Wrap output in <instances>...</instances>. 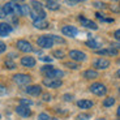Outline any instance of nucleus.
I'll use <instances>...</instances> for the list:
<instances>
[{
	"mask_svg": "<svg viewBox=\"0 0 120 120\" xmlns=\"http://www.w3.org/2000/svg\"><path fill=\"white\" fill-rule=\"evenodd\" d=\"M41 72L46 76L47 78H61L64 76V72L60 69L54 68L52 65H43Z\"/></svg>",
	"mask_w": 120,
	"mask_h": 120,
	"instance_id": "f257e3e1",
	"label": "nucleus"
},
{
	"mask_svg": "<svg viewBox=\"0 0 120 120\" xmlns=\"http://www.w3.org/2000/svg\"><path fill=\"white\" fill-rule=\"evenodd\" d=\"M3 9L5 11L7 16H21V9H20V5L16 4L15 1H11V3L4 4Z\"/></svg>",
	"mask_w": 120,
	"mask_h": 120,
	"instance_id": "f03ea898",
	"label": "nucleus"
},
{
	"mask_svg": "<svg viewBox=\"0 0 120 120\" xmlns=\"http://www.w3.org/2000/svg\"><path fill=\"white\" fill-rule=\"evenodd\" d=\"M90 91L93 94H95V95L101 97V95H105V94L107 93V87L103 84H101V82H94V84L90 86Z\"/></svg>",
	"mask_w": 120,
	"mask_h": 120,
	"instance_id": "7ed1b4c3",
	"label": "nucleus"
},
{
	"mask_svg": "<svg viewBox=\"0 0 120 120\" xmlns=\"http://www.w3.org/2000/svg\"><path fill=\"white\" fill-rule=\"evenodd\" d=\"M37 43H38L39 47L42 48H51L54 46V41L50 35H42L37 39Z\"/></svg>",
	"mask_w": 120,
	"mask_h": 120,
	"instance_id": "20e7f679",
	"label": "nucleus"
},
{
	"mask_svg": "<svg viewBox=\"0 0 120 120\" xmlns=\"http://www.w3.org/2000/svg\"><path fill=\"white\" fill-rule=\"evenodd\" d=\"M13 81L18 85H27L31 81V77L29 75H24V73H18V75L13 76Z\"/></svg>",
	"mask_w": 120,
	"mask_h": 120,
	"instance_id": "39448f33",
	"label": "nucleus"
},
{
	"mask_svg": "<svg viewBox=\"0 0 120 120\" xmlns=\"http://www.w3.org/2000/svg\"><path fill=\"white\" fill-rule=\"evenodd\" d=\"M17 48L22 52H31L33 51L31 43L27 42V41H25V39H20V41H18L17 42Z\"/></svg>",
	"mask_w": 120,
	"mask_h": 120,
	"instance_id": "423d86ee",
	"label": "nucleus"
},
{
	"mask_svg": "<svg viewBox=\"0 0 120 120\" xmlns=\"http://www.w3.org/2000/svg\"><path fill=\"white\" fill-rule=\"evenodd\" d=\"M69 57L73 61H84V60H86V54H84L82 51H78V50H72L69 52Z\"/></svg>",
	"mask_w": 120,
	"mask_h": 120,
	"instance_id": "0eeeda50",
	"label": "nucleus"
},
{
	"mask_svg": "<svg viewBox=\"0 0 120 120\" xmlns=\"http://www.w3.org/2000/svg\"><path fill=\"white\" fill-rule=\"evenodd\" d=\"M61 33H63L65 37H71V38H75V37L78 34V30H77V27H75V26L67 25V26H63V29H61Z\"/></svg>",
	"mask_w": 120,
	"mask_h": 120,
	"instance_id": "6e6552de",
	"label": "nucleus"
},
{
	"mask_svg": "<svg viewBox=\"0 0 120 120\" xmlns=\"http://www.w3.org/2000/svg\"><path fill=\"white\" fill-rule=\"evenodd\" d=\"M61 80L60 78H47L46 77L43 80V85H46L47 87H59L61 86Z\"/></svg>",
	"mask_w": 120,
	"mask_h": 120,
	"instance_id": "1a4fd4ad",
	"label": "nucleus"
},
{
	"mask_svg": "<svg viewBox=\"0 0 120 120\" xmlns=\"http://www.w3.org/2000/svg\"><path fill=\"white\" fill-rule=\"evenodd\" d=\"M78 18H80V22L82 24V26L87 27V29H91V30H97V29H98V25H97L94 21L89 20V18H85L84 16H80Z\"/></svg>",
	"mask_w": 120,
	"mask_h": 120,
	"instance_id": "9d476101",
	"label": "nucleus"
},
{
	"mask_svg": "<svg viewBox=\"0 0 120 120\" xmlns=\"http://www.w3.org/2000/svg\"><path fill=\"white\" fill-rule=\"evenodd\" d=\"M93 67L97 69H107L110 67V61L107 59H103V57H99L93 63Z\"/></svg>",
	"mask_w": 120,
	"mask_h": 120,
	"instance_id": "9b49d317",
	"label": "nucleus"
},
{
	"mask_svg": "<svg viewBox=\"0 0 120 120\" xmlns=\"http://www.w3.org/2000/svg\"><path fill=\"white\" fill-rule=\"evenodd\" d=\"M98 55H106V56H116L117 50L114 47H108V48H102V50H97Z\"/></svg>",
	"mask_w": 120,
	"mask_h": 120,
	"instance_id": "f8f14e48",
	"label": "nucleus"
},
{
	"mask_svg": "<svg viewBox=\"0 0 120 120\" xmlns=\"http://www.w3.org/2000/svg\"><path fill=\"white\" fill-rule=\"evenodd\" d=\"M25 91H26L29 95L37 97V95H39V94H41L42 89H41V86H39V85H33V86H27L26 89H25Z\"/></svg>",
	"mask_w": 120,
	"mask_h": 120,
	"instance_id": "ddd939ff",
	"label": "nucleus"
},
{
	"mask_svg": "<svg viewBox=\"0 0 120 120\" xmlns=\"http://www.w3.org/2000/svg\"><path fill=\"white\" fill-rule=\"evenodd\" d=\"M16 112H17L20 116H22V117H29L30 115H31V111L29 110V107H26V106H21V105L16 108Z\"/></svg>",
	"mask_w": 120,
	"mask_h": 120,
	"instance_id": "4468645a",
	"label": "nucleus"
},
{
	"mask_svg": "<svg viewBox=\"0 0 120 120\" xmlns=\"http://www.w3.org/2000/svg\"><path fill=\"white\" fill-rule=\"evenodd\" d=\"M11 31H12V26L9 24L5 22L0 24V37H7L8 34H11Z\"/></svg>",
	"mask_w": 120,
	"mask_h": 120,
	"instance_id": "2eb2a0df",
	"label": "nucleus"
},
{
	"mask_svg": "<svg viewBox=\"0 0 120 120\" xmlns=\"http://www.w3.org/2000/svg\"><path fill=\"white\" fill-rule=\"evenodd\" d=\"M21 64L24 67H29V68H31V67L35 65V59L31 56H24L21 59Z\"/></svg>",
	"mask_w": 120,
	"mask_h": 120,
	"instance_id": "dca6fc26",
	"label": "nucleus"
},
{
	"mask_svg": "<svg viewBox=\"0 0 120 120\" xmlns=\"http://www.w3.org/2000/svg\"><path fill=\"white\" fill-rule=\"evenodd\" d=\"M77 106L82 110H87V108L93 107V102L89 99H80V101H77Z\"/></svg>",
	"mask_w": 120,
	"mask_h": 120,
	"instance_id": "f3484780",
	"label": "nucleus"
},
{
	"mask_svg": "<svg viewBox=\"0 0 120 120\" xmlns=\"http://www.w3.org/2000/svg\"><path fill=\"white\" fill-rule=\"evenodd\" d=\"M33 26L37 27V29H47L48 27V22L45 20H37V21H33Z\"/></svg>",
	"mask_w": 120,
	"mask_h": 120,
	"instance_id": "a211bd4d",
	"label": "nucleus"
},
{
	"mask_svg": "<svg viewBox=\"0 0 120 120\" xmlns=\"http://www.w3.org/2000/svg\"><path fill=\"white\" fill-rule=\"evenodd\" d=\"M84 77L87 78V80H93V78L98 77V72H95L94 69H87L84 72Z\"/></svg>",
	"mask_w": 120,
	"mask_h": 120,
	"instance_id": "6ab92c4d",
	"label": "nucleus"
},
{
	"mask_svg": "<svg viewBox=\"0 0 120 120\" xmlns=\"http://www.w3.org/2000/svg\"><path fill=\"white\" fill-rule=\"evenodd\" d=\"M30 5H31L33 11H35V12H45V11H43V5L39 3V1H37V0H31Z\"/></svg>",
	"mask_w": 120,
	"mask_h": 120,
	"instance_id": "aec40b11",
	"label": "nucleus"
},
{
	"mask_svg": "<svg viewBox=\"0 0 120 120\" xmlns=\"http://www.w3.org/2000/svg\"><path fill=\"white\" fill-rule=\"evenodd\" d=\"M46 7H47L48 9H51V11H57V9L60 8L59 3H57V1H54V0H48L47 3H46Z\"/></svg>",
	"mask_w": 120,
	"mask_h": 120,
	"instance_id": "412c9836",
	"label": "nucleus"
},
{
	"mask_svg": "<svg viewBox=\"0 0 120 120\" xmlns=\"http://www.w3.org/2000/svg\"><path fill=\"white\" fill-rule=\"evenodd\" d=\"M86 46L90 48H93V50H97L99 47V43L97 41H94V39H89V41H86Z\"/></svg>",
	"mask_w": 120,
	"mask_h": 120,
	"instance_id": "4be33fe9",
	"label": "nucleus"
},
{
	"mask_svg": "<svg viewBox=\"0 0 120 120\" xmlns=\"http://www.w3.org/2000/svg\"><path fill=\"white\" fill-rule=\"evenodd\" d=\"M20 9H21V16H29L30 15V8H29V5H26V4L20 5Z\"/></svg>",
	"mask_w": 120,
	"mask_h": 120,
	"instance_id": "5701e85b",
	"label": "nucleus"
},
{
	"mask_svg": "<svg viewBox=\"0 0 120 120\" xmlns=\"http://www.w3.org/2000/svg\"><path fill=\"white\" fill-rule=\"evenodd\" d=\"M4 67H5L7 69H15L16 68V63L12 61V60H7L5 63H4Z\"/></svg>",
	"mask_w": 120,
	"mask_h": 120,
	"instance_id": "b1692460",
	"label": "nucleus"
},
{
	"mask_svg": "<svg viewBox=\"0 0 120 120\" xmlns=\"http://www.w3.org/2000/svg\"><path fill=\"white\" fill-rule=\"evenodd\" d=\"M114 103H115V99L110 97V98L105 99V102H103V106H105V107H111V106L114 105Z\"/></svg>",
	"mask_w": 120,
	"mask_h": 120,
	"instance_id": "393cba45",
	"label": "nucleus"
},
{
	"mask_svg": "<svg viewBox=\"0 0 120 120\" xmlns=\"http://www.w3.org/2000/svg\"><path fill=\"white\" fill-rule=\"evenodd\" d=\"M52 55H54V56L56 57V59H63L65 54H64V51H61V50H56V51L52 52Z\"/></svg>",
	"mask_w": 120,
	"mask_h": 120,
	"instance_id": "a878e982",
	"label": "nucleus"
},
{
	"mask_svg": "<svg viewBox=\"0 0 120 120\" xmlns=\"http://www.w3.org/2000/svg\"><path fill=\"white\" fill-rule=\"evenodd\" d=\"M64 65L68 67V68H71V69H78V68H80V65H78L77 63H72V61H67Z\"/></svg>",
	"mask_w": 120,
	"mask_h": 120,
	"instance_id": "bb28decb",
	"label": "nucleus"
},
{
	"mask_svg": "<svg viewBox=\"0 0 120 120\" xmlns=\"http://www.w3.org/2000/svg\"><path fill=\"white\" fill-rule=\"evenodd\" d=\"M90 119V114H80L76 116V120H87Z\"/></svg>",
	"mask_w": 120,
	"mask_h": 120,
	"instance_id": "cd10ccee",
	"label": "nucleus"
},
{
	"mask_svg": "<svg viewBox=\"0 0 120 120\" xmlns=\"http://www.w3.org/2000/svg\"><path fill=\"white\" fill-rule=\"evenodd\" d=\"M20 103H21V106H26V107H29V106L33 105V101H29V99H21Z\"/></svg>",
	"mask_w": 120,
	"mask_h": 120,
	"instance_id": "c85d7f7f",
	"label": "nucleus"
},
{
	"mask_svg": "<svg viewBox=\"0 0 120 120\" xmlns=\"http://www.w3.org/2000/svg\"><path fill=\"white\" fill-rule=\"evenodd\" d=\"M52 38V41H54V43L56 42V43H64V39L63 38H60V37H57V35H50Z\"/></svg>",
	"mask_w": 120,
	"mask_h": 120,
	"instance_id": "c756f323",
	"label": "nucleus"
},
{
	"mask_svg": "<svg viewBox=\"0 0 120 120\" xmlns=\"http://www.w3.org/2000/svg\"><path fill=\"white\" fill-rule=\"evenodd\" d=\"M94 7L98 8V9H105L106 8V4L102 3V1H95V3H94Z\"/></svg>",
	"mask_w": 120,
	"mask_h": 120,
	"instance_id": "7c9ffc66",
	"label": "nucleus"
},
{
	"mask_svg": "<svg viewBox=\"0 0 120 120\" xmlns=\"http://www.w3.org/2000/svg\"><path fill=\"white\" fill-rule=\"evenodd\" d=\"M38 120H51V117L48 116L47 114H41L38 116Z\"/></svg>",
	"mask_w": 120,
	"mask_h": 120,
	"instance_id": "2f4dec72",
	"label": "nucleus"
},
{
	"mask_svg": "<svg viewBox=\"0 0 120 120\" xmlns=\"http://www.w3.org/2000/svg\"><path fill=\"white\" fill-rule=\"evenodd\" d=\"M5 50H7V45L4 42H1V41H0V54H3Z\"/></svg>",
	"mask_w": 120,
	"mask_h": 120,
	"instance_id": "473e14b6",
	"label": "nucleus"
},
{
	"mask_svg": "<svg viewBox=\"0 0 120 120\" xmlns=\"http://www.w3.org/2000/svg\"><path fill=\"white\" fill-rule=\"evenodd\" d=\"M41 60H42V61H46V63H51V61H52V57H50V56H43V57H41Z\"/></svg>",
	"mask_w": 120,
	"mask_h": 120,
	"instance_id": "72a5a7b5",
	"label": "nucleus"
},
{
	"mask_svg": "<svg viewBox=\"0 0 120 120\" xmlns=\"http://www.w3.org/2000/svg\"><path fill=\"white\" fill-rule=\"evenodd\" d=\"M42 99H43V101H46V102H48V101L51 99V95L46 93V94H43V95H42Z\"/></svg>",
	"mask_w": 120,
	"mask_h": 120,
	"instance_id": "f704fd0d",
	"label": "nucleus"
},
{
	"mask_svg": "<svg viewBox=\"0 0 120 120\" xmlns=\"http://www.w3.org/2000/svg\"><path fill=\"white\" fill-rule=\"evenodd\" d=\"M5 17H7V13L3 9V7H1V8H0V18H5Z\"/></svg>",
	"mask_w": 120,
	"mask_h": 120,
	"instance_id": "c9c22d12",
	"label": "nucleus"
},
{
	"mask_svg": "<svg viewBox=\"0 0 120 120\" xmlns=\"http://www.w3.org/2000/svg\"><path fill=\"white\" fill-rule=\"evenodd\" d=\"M63 98H64V101H67V102H69V101H72V99H73V97L71 95V94H65V95H64Z\"/></svg>",
	"mask_w": 120,
	"mask_h": 120,
	"instance_id": "e433bc0d",
	"label": "nucleus"
},
{
	"mask_svg": "<svg viewBox=\"0 0 120 120\" xmlns=\"http://www.w3.org/2000/svg\"><path fill=\"white\" fill-rule=\"evenodd\" d=\"M114 37L116 38V41H119V42H120V29L116 30V31L114 33Z\"/></svg>",
	"mask_w": 120,
	"mask_h": 120,
	"instance_id": "4c0bfd02",
	"label": "nucleus"
},
{
	"mask_svg": "<svg viewBox=\"0 0 120 120\" xmlns=\"http://www.w3.org/2000/svg\"><path fill=\"white\" fill-rule=\"evenodd\" d=\"M69 4H72V5H75V4H77V3H80V1H85V0H67Z\"/></svg>",
	"mask_w": 120,
	"mask_h": 120,
	"instance_id": "58836bf2",
	"label": "nucleus"
},
{
	"mask_svg": "<svg viewBox=\"0 0 120 120\" xmlns=\"http://www.w3.org/2000/svg\"><path fill=\"white\" fill-rule=\"evenodd\" d=\"M110 8H111L112 12H119L120 11V7H110Z\"/></svg>",
	"mask_w": 120,
	"mask_h": 120,
	"instance_id": "ea45409f",
	"label": "nucleus"
},
{
	"mask_svg": "<svg viewBox=\"0 0 120 120\" xmlns=\"http://www.w3.org/2000/svg\"><path fill=\"white\" fill-rule=\"evenodd\" d=\"M4 93H5V87L3 85H0V94H4Z\"/></svg>",
	"mask_w": 120,
	"mask_h": 120,
	"instance_id": "a19ab883",
	"label": "nucleus"
},
{
	"mask_svg": "<svg viewBox=\"0 0 120 120\" xmlns=\"http://www.w3.org/2000/svg\"><path fill=\"white\" fill-rule=\"evenodd\" d=\"M112 47L117 50V48H120V43H112Z\"/></svg>",
	"mask_w": 120,
	"mask_h": 120,
	"instance_id": "79ce46f5",
	"label": "nucleus"
},
{
	"mask_svg": "<svg viewBox=\"0 0 120 120\" xmlns=\"http://www.w3.org/2000/svg\"><path fill=\"white\" fill-rule=\"evenodd\" d=\"M117 116H120V106H119V108H117Z\"/></svg>",
	"mask_w": 120,
	"mask_h": 120,
	"instance_id": "37998d69",
	"label": "nucleus"
},
{
	"mask_svg": "<svg viewBox=\"0 0 120 120\" xmlns=\"http://www.w3.org/2000/svg\"><path fill=\"white\" fill-rule=\"evenodd\" d=\"M12 1H15V3H16V1H25V0H12Z\"/></svg>",
	"mask_w": 120,
	"mask_h": 120,
	"instance_id": "c03bdc74",
	"label": "nucleus"
},
{
	"mask_svg": "<svg viewBox=\"0 0 120 120\" xmlns=\"http://www.w3.org/2000/svg\"><path fill=\"white\" fill-rule=\"evenodd\" d=\"M117 76H119V77H120V69H119V71H117Z\"/></svg>",
	"mask_w": 120,
	"mask_h": 120,
	"instance_id": "a18cd8bd",
	"label": "nucleus"
},
{
	"mask_svg": "<svg viewBox=\"0 0 120 120\" xmlns=\"http://www.w3.org/2000/svg\"><path fill=\"white\" fill-rule=\"evenodd\" d=\"M97 120H105V119H102V117H101V119H97Z\"/></svg>",
	"mask_w": 120,
	"mask_h": 120,
	"instance_id": "49530a36",
	"label": "nucleus"
},
{
	"mask_svg": "<svg viewBox=\"0 0 120 120\" xmlns=\"http://www.w3.org/2000/svg\"><path fill=\"white\" fill-rule=\"evenodd\" d=\"M112 1H119V0H112Z\"/></svg>",
	"mask_w": 120,
	"mask_h": 120,
	"instance_id": "de8ad7c7",
	"label": "nucleus"
},
{
	"mask_svg": "<svg viewBox=\"0 0 120 120\" xmlns=\"http://www.w3.org/2000/svg\"><path fill=\"white\" fill-rule=\"evenodd\" d=\"M119 91H120V89H119Z\"/></svg>",
	"mask_w": 120,
	"mask_h": 120,
	"instance_id": "09e8293b",
	"label": "nucleus"
},
{
	"mask_svg": "<svg viewBox=\"0 0 120 120\" xmlns=\"http://www.w3.org/2000/svg\"><path fill=\"white\" fill-rule=\"evenodd\" d=\"M119 7H120V4H119Z\"/></svg>",
	"mask_w": 120,
	"mask_h": 120,
	"instance_id": "8fccbe9b",
	"label": "nucleus"
},
{
	"mask_svg": "<svg viewBox=\"0 0 120 120\" xmlns=\"http://www.w3.org/2000/svg\"><path fill=\"white\" fill-rule=\"evenodd\" d=\"M47 1H48V0H47Z\"/></svg>",
	"mask_w": 120,
	"mask_h": 120,
	"instance_id": "3c124183",
	"label": "nucleus"
}]
</instances>
